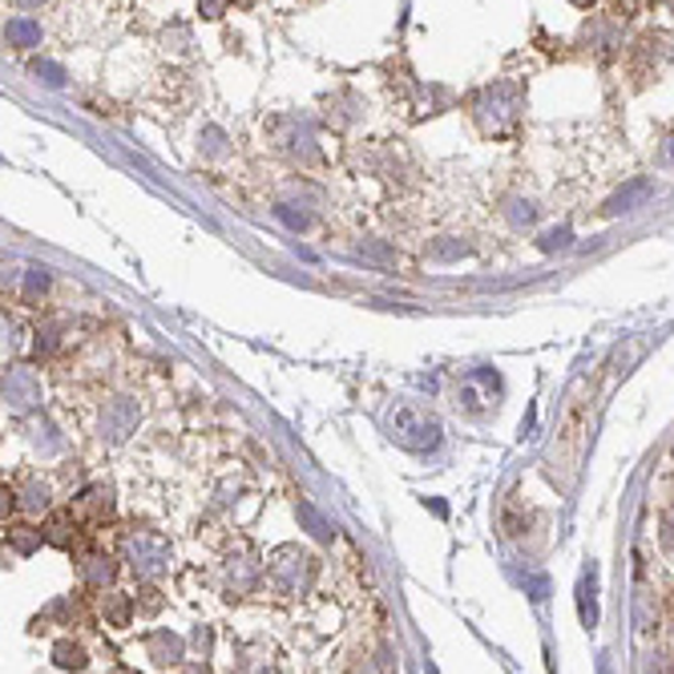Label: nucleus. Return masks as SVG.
Listing matches in <instances>:
<instances>
[{"label": "nucleus", "instance_id": "9b49d317", "mask_svg": "<svg viewBox=\"0 0 674 674\" xmlns=\"http://www.w3.org/2000/svg\"><path fill=\"white\" fill-rule=\"evenodd\" d=\"M130 425H134V408H130L125 400H117L110 413H105V420H101V428L110 433V440H122L125 433H130Z\"/></svg>", "mask_w": 674, "mask_h": 674}, {"label": "nucleus", "instance_id": "6e6552de", "mask_svg": "<svg viewBox=\"0 0 674 674\" xmlns=\"http://www.w3.org/2000/svg\"><path fill=\"white\" fill-rule=\"evenodd\" d=\"M45 541H53V546H61V550H74V541H77V521H74V513H53L49 525H45Z\"/></svg>", "mask_w": 674, "mask_h": 674}, {"label": "nucleus", "instance_id": "0eeeda50", "mask_svg": "<svg viewBox=\"0 0 674 674\" xmlns=\"http://www.w3.org/2000/svg\"><path fill=\"white\" fill-rule=\"evenodd\" d=\"M650 194H654V187H650L647 178H638V182H630L626 190H618L610 202H606V214H622V211H634L638 202H647Z\"/></svg>", "mask_w": 674, "mask_h": 674}, {"label": "nucleus", "instance_id": "f03ea898", "mask_svg": "<svg viewBox=\"0 0 674 674\" xmlns=\"http://www.w3.org/2000/svg\"><path fill=\"white\" fill-rule=\"evenodd\" d=\"M517 113H521V86H509V81H501V86L485 89L481 101H476V117L485 122L488 134H509L513 125H517Z\"/></svg>", "mask_w": 674, "mask_h": 674}, {"label": "nucleus", "instance_id": "2eb2a0df", "mask_svg": "<svg viewBox=\"0 0 674 674\" xmlns=\"http://www.w3.org/2000/svg\"><path fill=\"white\" fill-rule=\"evenodd\" d=\"M21 505H25V509L29 513H41V509H45V505H49V493H45V485H33V488H29V497L25 501H21Z\"/></svg>", "mask_w": 674, "mask_h": 674}, {"label": "nucleus", "instance_id": "4468645a", "mask_svg": "<svg viewBox=\"0 0 674 674\" xmlns=\"http://www.w3.org/2000/svg\"><path fill=\"white\" fill-rule=\"evenodd\" d=\"M33 74L45 77V86H65V69L61 65H53V61H37L33 65Z\"/></svg>", "mask_w": 674, "mask_h": 674}, {"label": "nucleus", "instance_id": "aec40b11", "mask_svg": "<svg viewBox=\"0 0 674 674\" xmlns=\"http://www.w3.org/2000/svg\"><path fill=\"white\" fill-rule=\"evenodd\" d=\"M610 4H614V13L622 16V21H626V16H634L638 9H642V0H610Z\"/></svg>", "mask_w": 674, "mask_h": 674}, {"label": "nucleus", "instance_id": "423d86ee", "mask_svg": "<svg viewBox=\"0 0 674 674\" xmlns=\"http://www.w3.org/2000/svg\"><path fill=\"white\" fill-rule=\"evenodd\" d=\"M146 650H150V662H158V666H170V662L182 659V638L170 634V630H158V634L146 638Z\"/></svg>", "mask_w": 674, "mask_h": 674}, {"label": "nucleus", "instance_id": "b1692460", "mask_svg": "<svg viewBox=\"0 0 674 674\" xmlns=\"http://www.w3.org/2000/svg\"><path fill=\"white\" fill-rule=\"evenodd\" d=\"M570 4H574V9H594L598 0H570Z\"/></svg>", "mask_w": 674, "mask_h": 674}, {"label": "nucleus", "instance_id": "412c9836", "mask_svg": "<svg viewBox=\"0 0 674 674\" xmlns=\"http://www.w3.org/2000/svg\"><path fill=\"white\" fill-rule=\"evenodd\" d=\"M513 223H533V206H529V202H513V214H509Z\"/></svg>", "mask_w": 674, "mask_h": 674}, {"label": "nucleus", "instance_id": "6ab92c4d", "mask_svg": "<svg viewBox=\"0 0 674 674\" xmlns=\"http://www.w3.org/2000/svg\"><path fill=\"white\" fill-rule=\"evenodd\" d=\"M565 243H570V231H553V235H546L541 238V250H558V247H565Z\"/></svg>", "mask_w": 674, "mask_h": 674}, {"label": "nucleus", "instance_id": "5701e85b", "mask_svg": "<svg viewBox=\"0 0 674 674\" xmlns=\"http://www.w3.org/2000/svg\"><path fill=\"white\" fill-rule=\"evenodd\" d=\"M433 255L437 259H457V255H464V247H433Z\"/></svg>", "mask_w": 674, "mask_h": 674}, {"label": "nucleus", "instance_id": "39448f33", "mask_svg": "<svg viewBox=\"0 0 674 674\" xmlns=\"http://www.w3.org/2000/svg\"><path fill=\"white\" fill-rule=\"evenodd\" d=\"M77 562H81V577H86V586L105 589L113 582V562L101 550H86Z\"/></svg>", "mask_w": 674, "mask_h": 674}, {"label": "nucleus", "instance_id": "dca6fc26", "mask_svg": "<svg viewBox=\"0 0 674 674\" xmlns=\"http://www.w3.org/2000/svg\"><path fill=\"white\" fill-rule=\"evenodd\" d=\"M110 618H113V622H117V626H125V622H130V602H125V598H117V594H113V598H110Z\"/></svg>", "mask_w": 674, "mask_h": 674}, {"label": "nucleus", "instance_id": "a878e982", "mask_svg": "<svg viewBox=\"0 0 674 674\" xmlns=\"http://www.w3.org/2000/svg\"><path fill=\"white\" fill-rule=\"evenodd\" d=\"M110 674H138V671H130V666H117V671H110Z\"/></svg>", "mask_w": 674, "mask_h": 674}, {"label": "nucleus", "instance_id": "9d476101", "mask_svg": "<svg viewBox=\"0 0 674 674\" xmlns=\"http://www.w3.org/2000/svg\"><path fill=\"white\" fill-rule=\"evenodd\" d=\"M37 41H41L37 21H29V16H13V21H9V45H13V49H33Z\"/></svg>", "mask_w": 674, "mask_h": 674}, {"label": "nucleus", "instance_id": "f257e3e1", "mask_svg": "<svg viewBox=\"0 0 674 674\" xmlns=\"http://www.w3.org/2000/svg\"><path fill=\"white\" fill-rule=\"evenodd\" d=\"M312 577H315V562L303 550H295V546L276 550L271 553V562H267V582H271V589L283 594V598H300L303 589L312 586Z\"/></svg>", "mask_w": 674, "mask_h": 674}, {"label": "nucleus", "instance_id": "4be33fe9", "mask_svg": "<svg viewBox=\"0 0 674 674\" xmlns=\"http://www.w3.org/2000/svg\"><path fill=\"white\" fill-rule=\"evenodd\" d=\"M659 162H662V166H674V138H666V142H662Z\"/></svg>", "mask_w": 674, "mask_h": 674}, {"label": "nucleus", "instance_id": "f8f14e48", "mask_svg": "<svg viewBox=\"0 0 674 674\" xmlns=\"http://www.w3.org/2000/svg\"><path fill=\"white\" fill-rule=\"evenodd\" d=\"M53 662H57L61 671H86V666H89L86 650L77 647V642H69V638H65V642H57V647H53Z\"/></svg>", "mask_w": 674, "mask_h": 674}, {"label": "nucleus", "instance_id": "a211bd4d", "mask_svg": "<svg viewBox=\"0 0 674 674\" xmlns=\"http://www.w3.org/2000/svg\"><path fill=\"white\" fill-rule=\"evenodd\" d=\"M662 546L674 553V505L666 513H662Z\"/></svg>", "mask_w": 674, "mask_h": 674}, {"label": "nucleus", "instance_id": "1a4fd4ad", "mask_svg": "<svg viewBox=\"0 0 674 674\" xmlns=\"http://www.w3.org/2000/svg\"><path fill=\"white\" fill-rule=\"evenodd\" d=\"M74 509L86 513L93 525L105 521V517H110V493H105V488H89V493H81V501H77Z\"/></svg>", "mask_w": 674, "mask_h": 674}, {"label": "nucleus", "instance_id": "393cba45", "mask_svg": "<svg viewBox=\"0 0 674 674\" xmlns=\"http://www.w3.org/2000/svg\"><path fill=\"white\" fill-rule=\"evenodd\" d=\"M16 4H25V9H37V4H45V0H16Z\"/></svg>", "mask_w": 674, "mask_h": 674}, {"label": "nucleus", "instance_id": "7ed1b4c3", "mask_svg": "<svg viewBox=\"0 0 674 674\" xmlns=\"http://www.w3.org/2000/svg\"><path fill=\"white\" fill-rule=\"evenodd\" d=\"M122 553H125V562L134 565V574L138 577H158L166 565H170V546H166V537L150 533V529L125 533Z\"/></svg>", "mask_w": 674, "mask_h": 674}, {"label": "nucleus", "instance_id": "ddd939ff", "mask_svg": "<svg viewBox=\"0 0 674 674\" xmlns=\"http://www.w3.org/2000/svg\"><path fill=\"white\" fill-rule=\"evenodd\" d=\"M300 521L307 525V529H312V533L319 537V541H332V525H327L324 517H319V509H315L312 501H300Z\"/></svg>", "mask_w": 674, "mask_h": 674}, {"label": "nucleus", "instance_id": "f3484780", "mask_svg": "<svg viewBox=\"0 0 674 674\" xmlns=\"http://www.w3.org/2000/svg\"><path fill=\"white\" fill-rule=\"evenodd\" d=\"M199 13L206 16V21H218V16L226 13V0H199Z\"/></svg>", "mask_w": 674, "mask_h": 674}, {"label": "nucleus", "instance_id": "20e7f679", "mask_svg": "<svg viewBox=\"0 0 674 674\" xmlns=\"http://www.w3.org/2000/svg\"><path fill=\"white\" fill-rule=\"evenodd\" d=\"M392 433H396V440L404 445V449H413V452L437 449V445H440V425H437V420L416 416V413H396Z\"/></svg>", "mask_w": 674, "mask_h": 674}]
</instances>
